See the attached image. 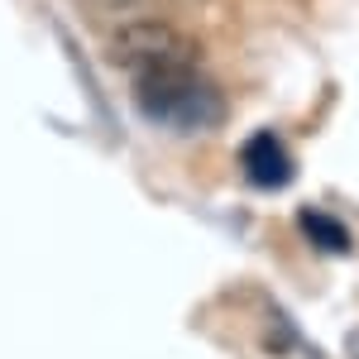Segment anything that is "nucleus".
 I'll use <instances>...</instances> for the list:
<instances>
[{
    "label": "nucleus",
    "instance_id": "2",
    "mask_svg": "<svg viewBox=\"0 0 359 359\" xmlns=\"http://www.w3.org/2000/svg\"><path fill=\"white\" fill-rule=\"evenodd\" d=\"M135 101L144 115L163 125H206L221 115V96L201 82L196 67H163L135 77Z\"/></svg>",
    "mask_w": 359,
    "mask_h": 359
},
{
    "label": "nucleus",
    "instance_id": "1",
    "mask_svg": "<svg viewBox=\"0 0 359 359\" xmlns=\"http://www.w3.org/2000/svg\"><path fill=\"white\" fill-rule=\"evenodd\" d=\"M106 53L130 77L163 72V67H196L201 62V48H196L192 34L168 25V20H154V15H135V20H125L120 29H111Z\"/></svg>",
    "mask_w": 359,
    "mask_h": 359
},
{
    "label": "nucleus",
    "instance_id": "3",
    "mask_svg": "<svg viewBox=\"0 0 359 359\" xmlns=\"http://www.w3.org/2000/svg\"><path fill=\"white\" fill-rule=\"evenodd\" d=\"M287 154H283V144L273 135H259L245 144V172L259 182V187H283L287 182Z\"/></svg>",
    "mask_w": 359,
    "mask_h": 359
},
{
    "label": "nucleus",
    "instance_id": "4",
    "mask_svg": "<svg viewBox=\"0 0 359 359\" xmlns=\"http://www.w3.org/2000/svg\"><path fill=\"white\" fill-rule=\"evenodd\" d=\"M302 230H306V235H311L321 249H345V245H350L345 225L335 221V216H321V211H306V216H302Z\"/></svg>",
    "mask_w": 359,
    "mask_h": 359
}]
</instances>
